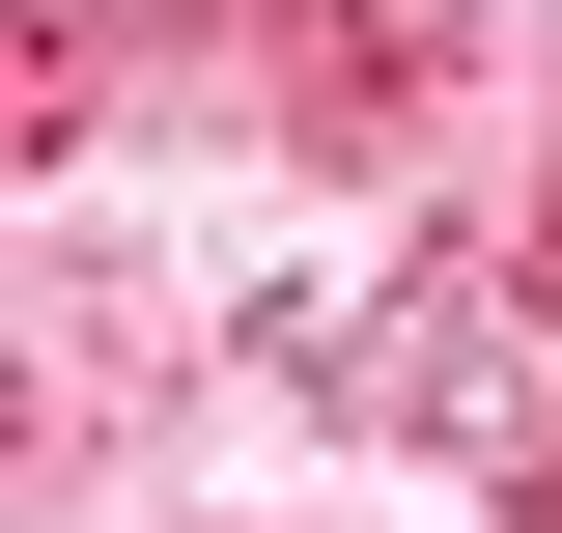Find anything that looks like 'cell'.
Wrapping results in <instances>:
<instances>
[{
    "label": "cell",
    "instance_id": "obj_1",
    "mask_svg": "<svg viewBox=\"0 0 562 533\" xmlns=\"http://www.w3.org/2000/svg\"><path fill=\"white\" fill-rule=\"evenodd\" d=\"M366 365H394L422 450H479V477H535V450H562V337L506 309V281H394V337H366Z\"/></svg>",
    "mask_w": 562,
    "mask_h": 533
}]
</instances>
